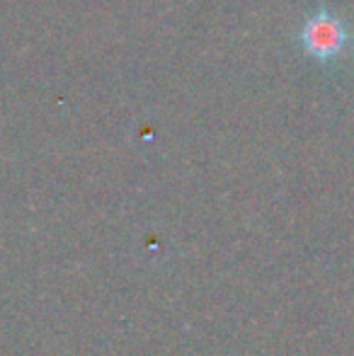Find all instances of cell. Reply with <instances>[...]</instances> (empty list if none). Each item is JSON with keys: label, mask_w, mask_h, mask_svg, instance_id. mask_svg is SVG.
Listing matches in <instances>:
<instances>
[{"label": "cell", "mask_w": 354, "mask_h": 356, "mask_svg": "<svg viewBox=\"0 0 354 356\" xmlns=\"http://www.w3.org/2000/svg\"><path fill=\"white\" fill-rule=\"evenodd\" d=\"M301 44L313 58L318 61H330L332 56L345 49L347 44V29L340 19L325 8L313 13L311 17L303 22L301 29Z\"/></svg>", "instance_id": "6da1fadb"}]
</instances>
